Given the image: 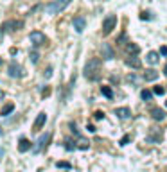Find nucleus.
Returning <instances> with one entry per match:
<instances>
[{
    "label": "nucleus",
    "instance_id": "1",
    "mask_svg": "<svg viewBox=\"0 0 167 172\" xmlns=\"http://www.w3.org/2000/svg\"><path fill=\"white\" fill-rule=\"evenodd\" d=\"M101 68H103V65H101L99 59H90L86 65H84L83 75L88 79V81H97V79L101 77Z\"/></svg>",
    "mask_w": 167,
    "mask_h": 172
},
{
    "label": "nucleus",
    "instance_id": "2",
    "mask_svg": "<svg viewBox=\"0 0 167 172\" xmlns=\"http://www.w3.org/2000/svg\"><path fill=\"white\" fill-rule=\"evenodd\" d=\"M68 4H70V0H52V2L45 7V13H47V14H58V13H61Z\"/></svg>",
    "mask_w": 167,
    "mask_h": 172
},
{
    "label": "nucleus",
    "instance_id": "3",
    "mask_svg": "<svg viewBox=\"0 0 167 172\" xmlns=\"http://www.w3.org/2000/svg\"><path fill=\"white\" fill-rule=\"evenodd\" d=\"M115 25H117V16H115V14H110V16L103 22V34L108 36V34L115 29Z\"/></svg>",
    "mask_w": 167,
    "mask_h": 172
},
{
    "label": "nucleus",
    "instance_id": "4",
    "mask_svg": "<svg viewBox=\"0 0 167 172\" xmlns=\"http://www.w3.org/2000/svg\"><path fill=\"white\" fill-rule=\"evenodd\" d=\"M7 74H9V77L20 79L22 75H23V68H22V66L18 65V63H16V61H11V63H9V70H7Z\"/></svg>",
    "mask_w": 167,
    "mask_h": 172
},
{
    "label": "nucleus",
    "instance_id": "5",
    "mask_svg": "<svg viewBox=\"0 0 167 172\" xmlns=\"http://www.w3.org/2000/svg\"><path fill=\"white\" fill-rule=\"evenodd\" d=\"M23 29V22L22 20H9L2 25V30H18Z\"/></svg>",
    "mask_w": 167,
    "mask_h": 172
},
{
    "label": "nucleus",
    "instance_id": "6",
    "mask_svg": "<svg viewBox=\"0 0 167 172\" xmlns=\"http://www.w3.org/2000/svg\"><path fill=\"white\" fill-rule=\"evenodd\" d=\"M51 140V133H45V134H42L40 136V140L36 142V147H34V151L36 152H42L45 147H47V142Z\"/></svg>",
    "mask_w": 167,
    "mask_h": 172
},
{
    "label": "nucleus",
    "instance_id": "7",
    "mask_svg": "<svg viewBox=\"0 0 167 172\" xmlns=\"http://www.w3.org/2000/svg\"><path fill=\"white\" fill-rule=\"evenodd\" d=\"M29 40H31L34 45H43V43H47V36H45L43 32H31V34H29Z\"/></svg>",
    "mask_w": 167,
    "mask_h": 172
},
{
    "label": "nucleus",
    "instance_id": "8",
    "mask_svg": "<svg viewBox=\"0 0 167 172\" xmlns=\"http://www.w3.org/2000/svg\"><path fill=\"white\" fill-rule=\"evenodd\" d=\"M124 63L128 65V66H131V68H136V70H138V68H142V61L138 59L136 56H129V58H126Z\"/></svg>",
    "mask_w": 167,
    "mask_h": 172
},
{
    "label": "nucleus",
    "instance_id": "9",
    "mask_svg": "<svg viewBox=\"0 0 167 172\" xmlns=\"http://www.w3.org/2000/svg\"><path fill=\"white\" fill-rule=\"evenodd\" d=\"M45 122H47V115H45V113H40V115H38V118L34 120V126H32V129L38 133V129H42L43 126H45Z\"/></svg>",
    "mask_w": 167,
    "mask_h": 172
},
{
    "label": "nucleus",
    "instance_id": "10",
    "mask_svg": "<svg viewBox=\"0 0 167 172\" xmlns=\"http://www.w3.org/2000/svg\"><path fill=\"white\" fill-rule=\"evenodd\" d=\"M72 23H74V29L77 30V32H81V30L86 27V20L81 18V16H75V18L72 20Z\"/></svg>",
    "mask_w": 167,
    "mask_h": 172
},
{
    "label": "nucleus",
    "instance_id": "11",
    "mask_svg": "<svg viewBox=\"0 0 167 172\" xmlns=\"http://www.w3.org/2000/svg\"><path fill=\"white\" fill-rule=\"evenodd\" d=\"M151 117H153V118H155V120H164V118H165V111H164V110H162V108H153V110H151Z\"/></svg>",
    "mask_w": 167,
    "mask_h": 172
},
{
    "label": "nucleus",
    "instance_id": "12",
    "mask_svg": "<svg viewBox=\"0 0 167 172\" xmlns=\"http://www.w3.org/2000/svg\"><path fill=\"white\" fill-rule=\"evenodd\" d=\"M113 113L117 115V117H119V118H129V117H131V111H129V108H117Z\"/></svg>",
    "mask_w": 167,
    "mask_h": 172
},
{
    "label": "nucleus",
    "instance_id": "13",
    "mask_svg": "<svg viewBox=\"0 0 167 172\" xmlns=\"http://www.w3.org/2000/svg\"><path fill=\"white\" fill-rule=\"evenodd\" d=\"M147 142H149V143H151V142H153V143H160V142H162V131H158V129H157V131H153L149 136H147Z\"/></svg>",
    "mask_w": 167,
    "mask_h": 172
},
{
    "label": "nucleus",
    "instance_id": "14",
    "mask_svg": "<svg viewBox=\"0 0 167 172\" xmlns=\"http://www.w3.org/2000/svg\"><path fill=\"white\" fill-rule=\"evenodd\" d=\"M138 45L136 43H126V52H128V56H138Z\"/></svg>",
    "mask_w": 167,
    "mask_h": 172
},
{
    "label": "nucleus",
    "instance_id": "15",
    "mask_svg": "<svg viewBox=\"0 0 167 172\" xmlns=\"http://www.w3.org/2000/svg\"><path fill=\"white\" fill-rule=\"evenodd\" d=\"M31 149V142L27 140V138H20V142H18V151L20 152H27Z\"/></svg>",
    "mask_w": 167,
    "mask_h": 172
},
{
    "label": "nucleus",
    "instance_id": "16",
    "mask_svg": "<svg viewBox=\"0 0 167 172\" xmlns=\"http://www.w3.org/2000/svg\"><path fill=\"white\" fill-rule=\"evenodd\" d=\"M103 58H104V59H113V50H112V47H110V45H108V43H104V45H103Z\"/></svg>",
    "mask_w": 167,
    "mask_h": 172
},
{
    "label": "nucleus",
    "instance_id": "17",
    "mask_svg": "<svg viewBox=\"0 0 167 172\" xmlns=\"http://www.w3.org/2000/svg\"><path fill=\"white\" fill-rule=\"evenodd\" d=\"M144 79H146V81H157L158 79V72H155V70H146L144 72Z\"/></svg>",
    "mask_w": 167,
    "mask_h": 172
},
{
    "label": "nucleus",
    "instance_id": "18",
    "mask_svg": "<svg viewBox=\"0 0 167 172\" xmlns=\"http://www.w3.org/2000/svg\"><path fill=\"white\" fill-rule=\"evenodd\" d=\"M124 81L138 86V84H140V77H138V75H135V74H129V75H126V77H124Z\"/></svg>",
    "mask_w": 167,
    "mask_h": 172
},
{
    "label": "nucleus",
    "instance_id": "19",
    "mask_svg": "<svg viewBox=\"0 0 167 172\" xmlns=\"http://www.w3.org/2000/svg\"><path fill=\"white\" fill-rule=\"evenodd\" d=\"M146 61L149 63V65H157V63H158V54H157V52H149L147 58H146Z\"/></svg>",
    "mask_w": 167,
    "mask_h": 172
},
{
    "label": "nucleus",
    "instance_id": "20",
    "mask_svg": "<svg viewBox=\"0 0 167 172\" xmlns=\"http://www.w3.org/2000/svg\"><path fill=\"white\" fill-rule=\"evenodd\" d=\"M101 93L104 95L106 99H112V97H113V91H112L110 86H101Z\"/></svg>",
    "mask_w": 167,
    "mask_h": 172
},
{
    "label": "nucleus",
    "instance_id": "21",
    "mask_svg": "<svg viewBox=\"0 0 167 172\" xmlns=\"http://www.w3.org/2000/svg\"><path fill=\"white\" fill-rule=\"evenodd\" d=\"M13 110H14V104H13V102H9V104H6V106L2 108V111H0V113H2L4 117H6V115H9Z\"/></svg>",
    "mask_w": 167,
    "mask_h": 172
},
{
    "label": "nucleus",
    "instance_id": "22",
    "mask_svg": "<svg viewBox=\"0 0 167 172\" xmlns=\"http://www.w3.org/2000/svg\"><path fill=\"white\" fill-rule=\"evenodd\" d=\"M140 97H142V101H149V99L153 97V91H149V90H142V91H140Z\"/></svg>",
    "mask_w": 167,
    "mask_h": 172
},
{
    "label": "nucleus",
    "instance_id": "23",
    "mask_svg": "<svg viewBox=\"0 0 167 172\" xmlns=\"http://www.w3.org/2000/svg\"><path fill=\"white\" fill-rule=\"evenodd\" d=\"M77 147H79V149H88V147H90V143H88V140H86V138H79Z\"/></svg>",
    "mask_w": 167,
    "mask_h": 172
},
{
    "label": "nucleus",
    "instance_id": "24",
    "mask_svg": "<svg viewBox=\"0 0 167 172\" xmlns=\"http://www.w3.org/2000/svg\"><path fill=\"white\" fill-rule=\"evenodd\" d=\"M56 167H58V169H67V170H68V169H70V163L68 162H58L56 163Z\"/></svg>",
    "mask_w": 167,
    "mask_h": 172
},
{
    "label": "nucleus",
    "instance_id": "25",
    "mask_svg": "<svg viewBox=\"0 0 167 172\" xmlns=\"http://www.w3.org/2000/svg\"><path fill=\"white\" fill-rule=\"evenodd\" d=\"M29 58H31V63H38V59H40V54H36V52L32 50L31 54H29Z\"/></svg>",
    "mask_w": 167,
    "mask_h": 172
},
{
    "label": "nucleus",
    "instance_id": "26",
    "mask_svg": "<svg viewBox=\"0 0 167 172\" xmlns=\"http://www.w3.org/2000/svg\"><path fill=\"white\" fill-rule=\"evenodd\" d=\"M65 147H67V151H74V149H75V145H74L72 140H67V142H65Z\"/></svg>",
    "mask_w": 167,
    "mask_h": 172
},
{
    "label": "nucleus",
    "instance_id": "27",
    "mask_svg": "<svg viewBox=\"0 0 167 172\" xmlns=\"http://www.w3.org/2000/svg\"><path fill=\"white\" fill-rule=\"evenodd\" d=\"M129 140H131V136H129V134L122 136V138H120V145H126V143H129Z\"/></svg>",
    "mask_w": 167,
    "mask_h": 172
},
{
    "label": "nucleus",
    "instance_id": "28",
    "mask_svg": "<svg viewBox=\"0 0 167 172\" xmlns=\"http://www.w3.org/2000/svg\"><path fill=\"white\" fill-rule=\"evenodd\" d=\"M140 20H151V13H147V11H144V13L140 14Z\"/></svg>",
    "mask_w": 167,
    "mask_h": 172
},
{
    "label": "nucleus",
    "instance_id": "29",
    "mask_svg": "<svg viewBox=\"0 0 167 172\" xmlns=\"http://www.w3.org/2000/svg\"><path fill=\"white\" fill-rule=\"evenodd\" d=\"M155 93H157V95H164V93H165V88H162V86H157V88H155Z\"/></svg>",
    "mask_w": 167,
    "mask_h": 172
},
{
    "label": "nucleus",
    "instance_id": "30",
    "mask_svg": "<svg viewBox=\"0 0 167 172\" xmlns=\"http://www.w3.org/2000/svg\"><path fill=\"white\" fill-rule=\"evenodd\" d=\"M94 117L97 118V120H103V118H104V113H103V111H95Z\"/></svg>",
    "mask_w": 167,
    "mask_h": 172
},
{
    "label": "nucleus",
    "instance_id": "31",
    "mask_svg": "<svg viewBox=\"0 0 167 172\" xmlns=\"http://www.w3.org/2000/svg\"><path fill=\"white\" fill-rule=\"evenodd\" d=\"M51 74H52V68H51V66H49V68H47V70H45V77H51Z\"/></svg>",
    "mask_w": 167,
    "mask_h": 172
},
{
    "label": "nucleus",
    "instance_id": "32",
    "mask_svg": "<svg viewBox=\"0 0 167 172\" xmlns=\"http://www.w3.org/2000/svg\"><path fill=\"white\" fill-rule=\"evenodd\" d=\"M160 54H162V56H167V47H162V49H160Z\"/></svg>",
    "mask_w": 167,
    "mask_h": 172
},
{
    "label": "nucleus",
    "instance_id": "33",
    "mask_svg": "<svg viewBox=\"0 0 167 172\" xmlns=\"http://www.w3.org/2000/svg\"><path fill=\"white\" fill-rule=\"evenodd\" d=\"M88 131H90V133H95V127H94V126H92V124L88 126Z\"/></svg>",
    "mask_w": 167,
    "mask_h": 172
},
{
    "label": "nucleus",
    "instance_id": "34",
    "mask_svg": "<svg viewBox=\"0 0 167 172\" xmlns=\"http://www.w3.org/2000/svg\"><path fill=\"white\" fill-rule=\"evenodd\" d=\"M2 38H4V30L0 29V43H2Z\"/></svg>",
    "mask_w": 167,
    "mask_h": 172
},
{
    "label": "nucleus",
    "instance_id": "35",
    "mask_svg": "<svg viewBox=\"0 0 167 172\" xmlns=\"http://www.w3.org/2000/svg\"><path fill=\"white\" fill-rule=\"evenodd\" d=\"M164 74H165V75H167V65H165V68H164Z\"/></svg>",
    "mask_w": 167,
    "mask_h": 172
},
{
    "label": "nucleus",
    "instance_id": "36",
    "mask_svg": "<svg viewBox=\"0 0 167 172\" xmlns=\"http://www.w3.org/2000/svg\"><path fill=\"white\" fill-rule=\"evenodd\" d=\"M2 154H4V149H0V156H2Z\"/></svg>",
    "mask_w": 167,
    "mask_h": 172
},
{
    "label": "nucleus",
    "instance_id": "37",
    "mask_svg": "<svg viewBox=\"0 0 167 172\" xmlns=\"http://www.w3.org/2000/svg\"><path fill=\"white\" fill-rule=\"evenodd\" d=\"M165 106H167V101H165Z\"/></svg>",
    "mask_w": 167,
    "mask_h": 172
}]
</instances>
